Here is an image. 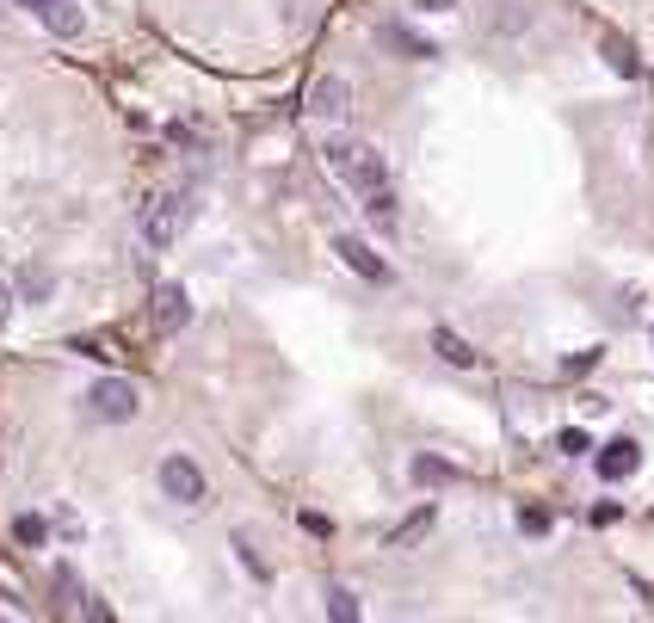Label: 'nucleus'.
<instances>
[{
	"label": "nucleus",
	"mask_w": 654,
	"mask_h": 623,
	"mask_svg": "<svg viewBox=\"0 0 654 623\" xmlns=\"http://www.w3.org/2000/svg\"><path fill=\"white\" fill-rule=\"evenodd\" d=\"M303 531H309V537H334V519H321V512H303Z\"/></svg>",
	"instance_id": "nucleus-24"
},
{
	"label": "nucleus",
	"mask_w": 654,
	"mask_h": 623,
	"mask_svg": "<svg viewBox=\"0 0 654 623\" xmlns=\"http://www.w3.org/2000/svg\"><path fill=\"white\" fill-rule=\"evenodd\" d=\"M420 7H426V13H451V7H457V0H420Z\"/></svg>",
	"instance_id": "nucleus-25"
},
{
	"label": "nucleus",
	"mask_w": 654,
	"mask_h": 623,
	"mask_svg": "<svg viewBox=\"0 0 654 623\" xmlns=\"http://www.w3.org/2000/svg\"><path fill=\"white\" fill-rule=\"evenodd\" d=\"M377 38H383L389 50H402L408 62H426V56H439V50H432V44H420V38H414V31H408V25H383V31H377Z\"/></svg>",
	"instance_id": "nucleus-14"
},
{
	"label": "nucleus",
	"mask_w": 654,
	"mask_h": 623,
	"mask_svg": "<svg viewBox=\"0 0 654 623\" xmlns=\"http://www.w3.org/2000/svg\"><path fill=\"white\" fill-rule=\"evenodd\" d=\"M7 309H13V290H0V321H7Z\"/></svg>",
	"instance_id": "nucleus-27"
},
{
	"label": "nucleus",
	"mask_w": 654,
	"mask_h": 623,
	"mask_svg": "<svg viewBox=\"0 0 654 623\" xmlns=\"http://www.w3.org/2000/svg\"><path fill=\"white\" fill-rule=\"evenodd\" d=\"M321 611L334 617V623H358V593H352V586H327V593H321Z\"/></svg>",
	"instance_id": "nucleus-15"
},
{
	"label": "nucleus",
	"mask_w": 654,
	"mask_h": 623,
	"mask_svg": "<svg viewBox=\"0 0 654 623\" xmlns=\"http://www.w3.org/2000/svg\"><path fill=\"white\" fill-rule=\"evenodd\" d=\"M636 469H642V445H636V438H611V445L599 451V475H605V482H630Z\"/></svg>",
	"instance_id": "nucleus-7"
},
{
	"label": "nucleus",
	"mask_w": 654,
	"mask_h": 623,
	"mask_svg": "<svg viewBox=\"0 0 654 623\" xmlns=\"http://www.w3.org/2000/svg\"><path fill=\"white\" fill-rule=\"evenodd\" d=\"M599 56H605V68H611V75H624V81H636V75H642V56H636V44H630V38H617V31H605V38H599Z\"/></svg>",
	"instance_id": "nucleus-10"
},
{
	"label": "nucleus",
	"mask_w": 654,
	"mask_h": 623,
	"mask_svg": "<svg viewBox=\"0 0 654 623\" xmlns=\"http://www.w3.org/2000/svg\"><path fill=\"white\" fill-rule=\"evenodd\" d=\"M321 167L346 179L352 192H377L389 186V161L371 149V142H358V136H321Z\"/></svg>",
	"instance_id": "nucleus-1"
},
{
	"label": "nucleus",
	"mask_w": 654,
	"mask_h": 623,
	"mask_svg": "<svg viewBox=\"0 0 654 623\" xmlns=\"http://www.w3.org/2000/svg\"><path fill=\"white\" fill-rule=\"evenodd\" d=\"M149 321L161 327V334H179V327L192 321V297H186L179 284H161V290H155V303H149Z\"/></svg>",
	"instance_id": "nucleus-6"
},
{
	"label": "nucleus",
	"mask_w": 654,
	"mask_h": 623,
	"mask_svg": "<svg viewBox=\"0 0 654 623\" xmlns=\"http://www.w3.org/2000/svg\"><path fill=\"white\" fill-rule=\"evenodd\" d=\"M186 223H192V198L186 192H161V198L142 204V241H149L155 253H167L179 235H186Z\"/></svg>",
	"instance_id": "nucleus-2"
},
{
	"label": "nucleus",
	"mask_w": 654,
	"mask_h": 623,
	"mask_svg": "<svg viewBox=\"0 0 654 623\" xmlns=\"http://www.w3.org/2000/svg\"><path fill=\"white\" fill-rule=\"evenodd\" d=\"M593 364H599V352H574V358L562 364V371H568V377H587V371H593Z\"/></svg>",
	"instance_id": "nucleus-23"
},
{
	"label": "nucleus",
	"mask_w": 654,
	"mask_h": 623,
	"mask_svg": "<svg viewBox=\"0 0 654 623\" xmlns=\"http://www.w3.org/2000/svg\"><path fill=\"white\" fill-rule=\"evenodd\" d=\"M50 593H56V611H75L87 593H81V580H75V568H56L50 574Z\"/></svg>",
	"instance_id": "nucleus-16"
},
{
	"label": "nucleus",
	"mask_w": 654,
	"mask_h": 623,
	"mask_svg": "<svg viewBox=\"0 0 654 623\" xmlns=\"http://www.w3.org/2000/svg\"><path fill=\"white\" fill-rule=\"evenodd\" d=\"M19 297L25 303H50L56 297V272L50 266H19Z\"/></svg>",
	"instance_id": "nucleus-12"
},
{
	"label": "nucleus",
	"mask_w": 654,
	"mask_h": 623,
	"mask_svg": "<svg viewBox=\"0 0 654 623\" xmlns=\"http://www.w3.org/2000/svg\"><path fill=\"white\" fill-rule=\"evenodd\" d=\"M556 451H562V457H587V451H593V438L580 432V426H568V432L556 438Z\"/></svg>",
	"instance_id": "nucleus-21"
},
{
	"label": "nucleus",
	"mask_w": 654,
	"mask_h": 623,
	"mask_svg": "<svg viewBox=\"0 0 654 623\" xmlns=\"http://www.w3.org/2000/svg\"><path fill=\"white\" fill-rule=\"evenodd\" d=\"M346 99H352V93H346L340 75H321V81L309 87V105H303V112H309V118H346Z\"/></svg>",
	"instance_id": "nucleus-9"
},
{
	"label": "nucleus",
	"mask_w": 654,
	"mask_h": 623,
	"mask_svg": "<svg viewBox=\"0 0 654 623\" xmlns=\"http://www.w3.org/2000/svg\"><path fill=\"white\" fill-rule=\"evenodd\" d=\"M13 537H19L25 549H44V543H50V525L38 519V512H19V519H13Z\"/></svg>",
	"instance_id": "nucleus-18"
},
{
	"label": "nucleus",
	"mask_w": 654,
	"mask_h": 623,
	"mask_svg": "<svg viewBox=\"0 0 654 623\" xmlns=\"http://www.w3.org/2000/svg\"><path fill=\"white\" fill-rule=\"evenodd\" d=\"M38 19H44V31H56V38H81L87 31V13L75 0H50V7H38Z\"/></svg>",
	"instance_id": "nucleus-11"
},
{
	"label": "nucleus",
	"mask_w": 654,
	"mask_h": 623,
	"mask_svg": "<svg viewBox=\"0 0 654 623\" xmlns=\"http://www.w3.org/2000/svg\"><path fill=\"white\" fill-rule=\"evenodd\" d=\"M161 494L173 506H204L210 500V482H204V469L186 457V451H167L161 457Z\"/></svg>",
	"instance_id": "nucleus-4"
},
{
	"label": "nucleus",
	"mask_w": 654,
	"mask_h": 623,
	"mask_svg": "<svg viewBox=\"0 0 654 623\" xmlns=\"http://www.w3.org/2000/svg\"><path fill=\"white\" fill-rule=\"evenodd\" d=\"M408 475H414L420 488H445V482H457L463 469H457V463H445V457H414V463H408Z\"/></svg>",
	"instance_id": "nucleus-13"
},
{
	"label": "nucleus",
	"mask_w": 654,
	"mask_h": 623,
	"mask_svg": "<svg viewBox=\"0 0 654 623\" xmlns=\"http://www.w3.org/2000/svg\"><path fill=\"white\" fill-rule=\"evenodd\" d=\"M432 352H439V358L451 364V371H476V364H482V352L469 346V340L457 334V327H445V321L432 327Z\"/></svg>",
	"instance_id": "nucleus-8"
},
{
	"label": "nucleus",
	"mask_w": 654,
	"mask_h": 623,
	"mask_svg": "<svg viewBox=\"0 0 654 623\" xmlns=\"http://www.w3.org/2000/svg\"><path fill=\"white\" fill-rule=\"evenodd\" d=\"M358 198H365V216H371L377 229H395V192H389V186H377V192H358Z\"/></svg>",
	"instance_id": "nucleus-17"
},
{
	"label": "nucleus",
	"mask_w": 654,
	"mask_h": 623,
	"mask_svg": "<svg viewBox=\"0 0 654 623\" xmlns=\"http://www.w3.org/2000/svg\"><path fill=\"white\" fill-rule=\"evenodd\" d=\"M334 253H340V260H346L358 278H371V284H389V278H395L389 260H383V253H377L365 235H334Z\"/></svg>",
	"instance_id": "nucleus-5"
},
{
	"label": "nucleus",
	"mask_w": 654,
	"mask_h": 623,
	"mask_svg": "<svg viewBox=\"0 0 654 623\" xmlns=\"http://www.w3.org/2000/svg\"><path fill=\"white\" fill-rule=\"evenodd\" d=\"M426 525H432V506H420V512H408V519H402V525H395V531H389V543H408V537H420Z\"/></svg>",
	"instance_id": "nucleus-19"
},
{
	"label": "nucleus",
	"mask_w": 654,
	"mask_h": 623,
	"mask_svg": "<svg viewBox=\"0 0 654 623\" xmlns=\"http://www.w3.org/2000/svg\"><path fill=\"white\" fill-rule=\"evenodd\" d=\"M519 531H525V537H543V531H550V512H543V506H525V512H519Z\"/></svg>",
	"instance_id": "nucleus-22"
},
{
	"label": "nucleus",
	"mask_w": 654,
	"mask_h": 623,
	"mask_svg": "<svg viewBox=\"0 0 654 623\" xmlns=\"http://www.w3.org/2000/svg\"><path fill=\"white\" fill-rule=\"evenodd\" d=\"M136 408H142V395H136V383H130V377H99V383L87 389V414H93V420H105V426L136 420Z\"/></svg>",
	"instance_id": "nucleus-3"
},
{
	"label": "nucleus",
	"mask_w": 654,
	"mask_h": 623,
	"mask_svg": "<svg viewBox=\"0 0 654 623\" xmlns=\"http://www.w3.org/2000/svg\"><path fill=\"white\" fill-rule=\"evenodd\" d=\"M235 556H241V568H247V574H253V580H272V568H266V562H260V549H253V543H247V537H235Z\"/></svg>",
	"instance_id": "nucleus-20"
},
{
	"label": "nucleus",
	"mask_w": 654,
	"mask_h": 623,
	"mask_svg": "<svg viewBox=\"0 0 654 623\" xmlns=\"http://www.w3.org/2000/svg\"><path fill=\"white\" fill-rule=\"evenodd\" d=\"M13 7H25V13H38V7H50V0H13Z\"/></svg>",
	"instance_id": "nucleus-26"
}]
</instances>
